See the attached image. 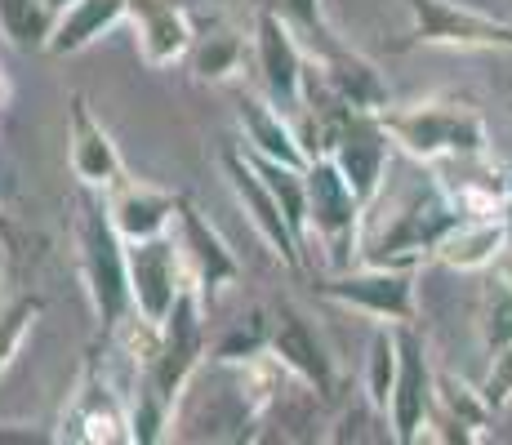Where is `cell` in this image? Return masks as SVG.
Here are the masks:
<instances>
[{"label": "cell", "instance_id": "f546056e", "mask_svg": "<svg viewBox=\"0 0 512 445\" xmlns=\"http://www.w3.org/2000/svg\"><path fill=\"white\" fill-rule=\"evenodd\" d=\"M277 9L294 23V32L308 36L317 54H321V49H330V45H339V41H334V32H330V23H326L321 0H277Z\"/></svg>", "mask_w": 512, "mask_h": 445}, {"label": "cell", "instance_id": "484cf974", "mask_svg": "<svg viewBox=\"0 0 512 445\" xmlns=\"http://www.w3.org/2000/svg\"><path fill=\"white\" fill-rule=\"evenodd\" d=\"M272 352V316L268 312H250L241 325H232L219 343L210 348V361L219 370H232V365H245L254 356Z\"/></svg>", "mask_w": 512, "mask_h": 445}, {"label": "cell", "instance_id": "7a4b0ae2", "mask_svg": "<svg viewBox=\"0 0 512 445\" xmlns=\"http://www.w3.org/2000/svg\"><path fill=\"white\" fill-rule=\"evenodd\" d=\"M379 121L392 134V143L419 165L481 161L490 152V130L481 112L459 98H423L410 107H388L379 112Z\"/></svg>", "mask_w": 512, "mask_h": 445}, {"label": "cell", "instance_id": "7402d4cb", "mask_svg": "<svg viewBox=\"0 0 512 445\" xmlns=\"http://www.w3.org/2000/svg\"><path fill=\"white\" fill-rule=\"evenodd\" d=\"M254 49V32H236L228 23H214V27H201L192 41V54H187V67L201 85H228L241 76L245 67V54Z\"/></svg>", "mask_w": 512, "mask_h": 445}, {"label": "cell", "instance_id": "d6a6232c", "mask_svg": "<svg viewBox=\"0 0 512 445\" xmlns=\"http://www.w3.org/2000/svg\"><path fill=\"white\" fill-rule=\"evenodd\" d=\"M504 192H508V201H512V165H504Z\"/></svg>", "mask_w": 512, "mask_h": 445}, {"label": "cell", "instance_id": "ffe728a7", "mask_svg": "<svg viewBox=\"0 0 512 445\" xmlns=\"http://www.w3.org/2000/svg\"><path fill=\"white\" fill-rule=\"evenodd\" d=\"M508 254V223L504 214H464L437 245V259L450 272H486Z\"/></svg>", "mask_w": 512, "mask_h": 445}, {"label": "cell", "instance_id": "30bf717a", "mask_svg": "<svg viewBox=\"0 0 512 445\" xmlns=\"http://www.w3.org/2000/svg\"><path fill=\"white\" fill-rule=\"evenodd\" d=\"M437 410V370L428 361V343L415 334V325H397V383L388 401V432L397 445H415L428 432V419Z\"/></svg>", "mask_w": 512, "mask_h": 445}, {"label": "cell", "instance_id": "e575fe53", "mask_svg": "<svg viewBox=\"0 0 512 445\" xmlns=\"http://www.w3.org/2000/svg\"><path fill=\"white\" fill-rule=\"evenodd\" d=\"M5 245H9V236L0 232V272H5Z\"/></svg>", "mask_w": 512, "mask_h": 445}, {"label": "cell", "instance_id": "5bb4252c", "mask_svg": "<svg viewBox=\"0 0 512 445\" xmlns=\"http://www.w3.org/2000/svg\"><path fill=\"white\" fill-rule=\"evenodd\" d=\"M174 236H179L187 272H192V281L205 290V299H214V294L232 290V285L241 281V263H236L232 245L223 241L219 227L196 210L192 196H183V210H179V219H174Z\"/></svg>", "mask_w": 512, "mask_h": 445}, {"label": "cell", "instance_id": "3957f363", "mask_svg": "<svg viewBox=\"0 0 512 445\" xmlns=\"http://www.w3.org/2000/svg\"><path fill=\"white\" fill-rule=\"evenodd\" d=\"M76 250H81V281L90 294V308L112 339L134 316V290H130V245L116 232L107 214L103 192H85L81 214H76Z\"/></svg>", "mask_w": 512, "mask_h": 445}, {"label": "cell", "instance_id": "4316f807", "mask_svg": "<svg viewBox=\"0 0 512 445\" xmlns=\"http://www.w3.org/2000/svg\"><path fill=\"white\" fill-rule=\"evenodd\" d=\"M392 383H397V325L374 321L370 352H366V401L388 414Z\"/></svg>", "mask_w": 512, "mask_h": 445}, {"label": "cell", "instance_id": "cb8c5ba5", "mask_svg": "<svg viewBox=\"0 0 512 445\" xmlns=\"http://www.w3.org/2000/svg\"><path fill=\"white\" fill-rule=\"evenodd\" d=\"M250 152V147H245ZM254 156V152H250ZM254 165H259V174L268 178L272 196H277V205L285 210V219H290L294 236L303 241V250H308L312 241V219H308V170H294V165H281V161H263V156H254Z\"/></svg>", "mask_w": 512, "mask_h": 445}, {"label": "cell", "instance_id": "9a60e30c", "mask_svg": "<svg viewBox=\"0 0 512 445\" xmlns=\"http://www.w3.org/2000/svg\"><path fill=\"white\" fill-rule=\"evenodd\" d=\"M103 201H107V214H112L116 232L125 236V245L174 232V219H179V210H183V192H165V187L143 183V178H134V174H125L116 187H107Z\"/></svg>", "mask_w": 512, "mask_h": 445}, {"label": "cell", "instance_id": "ba28073f", "mask_svg": "<svg viewBox=\"0 0 512 445\" xmlns=\"http://www.w3.org/2000/svg\"><path fill=\"white\" fill-rule=\"evenodd\" d=\"M254 67H259L263 94L281 112L299 116L303 98H308V58H303L294 23L277 5H259V14H254Z\"/></svg>", "mask_w": 512, "mask_h": 445}, {"label": "cell", "instance_id": "6da1fadb", "mask_svg": "<svg viewBox=\"0 0 512 445\" xmlns=\"http://www.w3.org/2000/svg\"><path fill=\"white\" fill-rule=\"evenodd\" d=\"M459 219H464V214H459L450 187H441L432 174L410 178L388 201V219L361 227V263L423 267L437 254L441 236Z\"/></svg>", "mask_w": 512, "mask_h": 445}, {"label": "cell", "instance_id": "ac0fdd59", "mask_svg": "<svg viewBox=\"0 0 512 445\" xmlns=\"http://www.w3.org/2000/svg\"><path fill=\"white\" fill-rule=\"evenodd\" d=\"M236 125H241V138H245L241 147H250L263 161H281V165H294V170H308L312 165L294 116L281 112L268 94H245L236 103Z\"/></svg>", "mask_w": 512, "mask_h": 445}, {"label": "cell", "instance_id": "d4e9b609", "mask_svg": "<svg viewBox=\"0 0 512 445\" xmlns=\"http://www.w3.org/2000/svg\"><path fill=\"white\" fill-rule=\"evenodd\" d=\"M437 410L446 414V419H455L459 428H468L472 441H486V428L499 419V414L490 410L486 392L464 383L459 374H437Z\"/></svg>", "mask_w": 512, "mask_h": 445}, {"label": "cell", "instance_id": "8992f818", "mask_svg": "<svg viewBox=\"0 0 512 445\" xmlns=\"http://www.w3.org/2000/svg\"><path fill=\"white\" fill-rule=\"evenodd\" d=\"M308 219H312V236L326 250V267L343 272V267H352V259H361L366 201L352 192V183L330 156H317L308 165Z\"/></svg>", "mask_w": 512, "mask_h": 445}, {"label": "cell", "instance_id": "277c9868", "mask_svg": "<svg viewBox=\"0 0 512 445\" xmlns=\"http://www.w3.org/2000/svg\"><path fill=\"white\" fill-rule=\"evenodd\" d=\"M205 356H210V343H205V290L192 281L179 294L174 312L156 325V348L139 365V383H147L165 405H179Z\"/></svg>", "mask_w": 512, "mask_h": 445}, {"label": "cell", "instance_id": "4dcf8cb0", "mask_svg": "<svg viewBox=\"0 0 512 445\" xmlns=\"http://www.w3.org/2000/svg\"><path fill=\"white\" fill-rule=\"evenodd\" d=\"M481 392H486V401L495 414H504L512 405V343L504 352L490 356V374H486V383H481Z\"/></svg>", "mask_w": 512, "mask_h": 445}, {"label": "cell", "instance_id": "74e56055", "mask_svg": "<svg viewBox=\"0 0 512 445\" xmlns=\"http://www.w3.org/2000/svg\"><path fill=\"white\" fill-rule=\"evenodd\" d=\"M504 276H508V281H512V254H508V263H504Z\"/></svg>", "mask_w": 512, "mask_h": 445}, {"label": "cell", "instance_id": "4fadbf2b", "mask_svg": "<svg viewBox=\"0 0 512 445\" xmlns=\"http://www.w3.org/2000/svg\"><path fill=\"white\" fill-rule=\"evenodd\" d=\"M125 23L134 27V41H139V58L152 72H165V67L183 63L192 54L196 41V18L187 0H130V14Z\"/></svg>", "mask_w": 512, "mask_h": 445}, {"label": "cell", "instance_id": "52a82bcc", "mask_svg": "<svg viewBox=\"0 0 512 445\" xmlns=\"http://www.w3.org/2000/svg\"><path fill=\"white\" fill-rule=\"evenodd\" d=\"M410 32L392 45V54L437 45V49H512V23L477 14L455 0H406Z\"/></svg>", "mask_w": 512, "mask_h": 445}, {"label": "cell", "instance_id": "7c38bea8", "mask_svg": "<svg viewBox=\"0 0 512 445\" xmlns=\"http://www.w3.org/2000/svg\"><path fill=\"white\" fill-rule=\"evenodd\" d=\"M67 165H72V178L85 192H107L125 178L121 147L103 130V121L90 107V94H81V89L67 103Z\"/></svg>", "mask_w": 512, "mask_h": 445}, {"label": "cell", "instance_id": "8fae6325", "mask_svg": "<svg viewBox=\"0 0 512 445\" xmlns=\"http://www.w3.org/2000/svg\"><path fill=\"white\" fill-rule=\"evenodd\" d=\"M192 285L187 272L183 245L174 232L152 236V241L130 245V290H134V316H143L147 325H161L174 312L179 294Z\"/></svg>", "mask_w": 512, "mask_h": 445}, {"label": "cell", "instance_id": "2e32d148", "mask_svg": "<svg viewBox=\"0 0 512 445\" xmlns=\"http://www.w3.org/2000/svg\"><path fill=\"white\" fill-rule=\"evenodd\" d=\"M268 316H272V352L281 356V365L299 383H308L317 397H330L334 392V356H330L326 343H321L317 325H312L299 308H290V303L272 308Z\"/></svg>", "mask_w": 512, "mask_h": 445}, {"label": "cell", "instance_id": "83f0119b", "mask_svg": "<svg viewBox=\"0 0 512 445\" xmlns=\"http://www.w3.org/2000/svg\"><path fill=\"white\" fill-rule=\"evenodd\" d=\"M477 334H481V348H486L490 356L504 352L512 343V281L504 272H499L495 281H486V290H481Z\"/></svg>", "mask_w": 512, "mask_h": 445}, {"label": "cell", "instance_id": "9c48e42d", "mask_svg": "<svg viewBox=\"0 0 512 445\" xmlns=\"http://www.w3.org/2000/svg\"><path fill=\"white\" fill-rule=\"evenodd\" d=\"M223 178H228L236 205L245 210V219H250V227L259 232V241L268 245L277 259L290 267V272H303V241L294 236L290 219H285V210L277 205V196H272L268 178L259 174V165H254V156L245 152V147H223Z\"/></svg>", "mask_w": 512, "mask_h": 445}, {"label": "cell", "instance_id": "1f68e13d", "mask_svg": "<svg viewBox=\"0 0 512 445\" xmlns=\"http://www.w3.org/2000/svg\"><path fill=\"white\" fill-rule=\"evenodd\" d=\"M504 223H508V254H512V201L504 205ZM508 254H504V259H508Z\"/></svg>", "mask_w": 512, "mask_h": 445}, {"label": "cell", "instance_id": "f1b7e54d", "mask_svg": "<svg viewBox=\"0 0 512 445\" xmlns=\"http://www.w3.org/2000/svg\"><path fill=\"white\" fill-rule=\"evenodd\" d=\"M41 312H45V299H36V294L14 299L5 312H0V374L14 365L18 348H23V339L32 334V325L41 321Z\"/></svg>", "mask_w": 512, "mask_h": 445}, {"label": "cell", "instance_id": "603a6c76", "mask_svg": "<svg viewBox=\"0 0 512 445\" xmlns=\"http://www.w3.org/2000/svg\"><path fill=\"white\" fill-rule=\"evenodd\" d=\"M58 27V9L49 0H0V36L23 54L49 49V36Z\"/></svg>", "mask_w": 512, "mask_h": 445}, {"label": "cell", "instance_id": "d6986e66", "mask_svg": "<svg viewBox=\"0 0 512 445\" xmlns=\"http://www.w3.org/2000/svg\"><path fill=\"white\" fill-rule=\"evenodd\" d=\"M321 81H326V94L339 98L352 112H388L392 107V89L383 81V72L361 58L357 49L348 45H330L321 49Z\"/></svg>", "mask_w": 512, "mask_h": 445}, {"label": "cell", "instance_id": "8d00e7d4", "mask_svg": "<svg viewBox=\"0 0 512 445\" xmlns=\"http://www.w3.org/2000/svg\"><path fill=\"white\" fill-rule=\"evenodd\" d=\"M0 232H5V236H9V219H5V210H0Z\"/></svg>", "mask_w": 512, "mask_h": 445}, {"label": "cell", "instance_id": "5b68a950", "mask_svg": "<svg viewBox=\"0 0 512 445\" xmlns=\"http://www.w3.org/2000/svg\"><path fill=\"white\" fill-rule=\"evenodd\" d=\"M312 290L326 303H339V308L361 312L383 325H415L419 316V267L361 263L321 276V281H312Z\"/></svg>", "mask_w": 512, "mask_h": 445}, {"label": "cell", "instance_id": "44dd1931", "mask_svg": "<svg viewBox=\"0 0 512 445\" xmlns=\"http://www.w3.org/2000/svg\"><path fill=\"white\" fill-rule=\"evenodd\" d=\"M125 14H130V0H72V5L58 14V27H54V36H49L45 54H58V58L81 54L98 36L112 32L116 23H125Z\"/></svg>", "mask_w": 512, "mask_h": 445}, {"label": "cell", "instance_id": "d590c367", "mask_svg": "<svg viewBox=\"0 0 512 445\" xmlns=\"http://www.w3.org/2000/svg\"><path fill=\"white\" fill-rule=\"evenodd\" d=\"M49 5H54V9H58V14H63V9H67V5H72V0H49Z\"/></svg>", "mask_w": 512, "mask_h": 445}, {"label": "cell", "instance_id": "e0dca14e", "mask_svg": "<svg viewBox=\"0 0 512 445\" xmlns=\"http://www.w3.org/2000/svg\"><path fill=\"white\" fill-rule=\"evenodd\" d=\"M58 441H81V445H112V441H130V405L121 401V392H112L103 383V374H85L76 388L72 405L63 410V432Z\"/></svg>", "mask_w": 512, "mask_h": 445}, {"label": "cell", "instance_id": "836d02e7", "mask_svg": "<svg viewBox=\"0 0 512 445\" xmlns=\"http://www.w3.org/2000/svg\"><path fill=\"white\" fill-rule=\"evenodd\" d=\"M5 98H9V85H5V67H0V107H5Z\"/></svg>", "mask_w": 512, "mask_h": 445}]
</instances>
